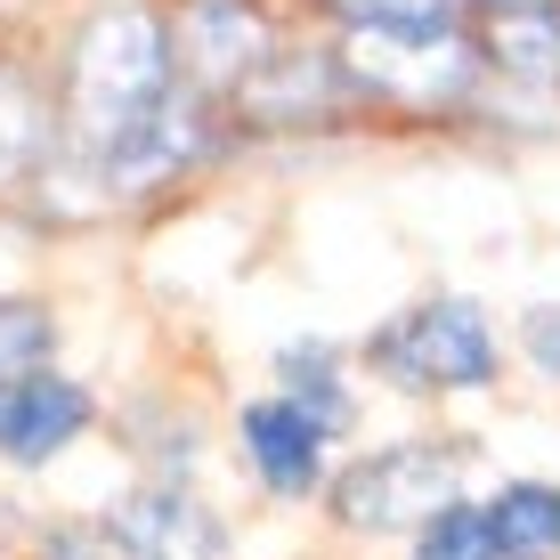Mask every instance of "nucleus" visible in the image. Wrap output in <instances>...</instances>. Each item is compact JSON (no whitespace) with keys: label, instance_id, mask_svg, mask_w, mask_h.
<instances>
[{"label":"nucleus","instance_id":"obj_1","mask_svg":"<svg viewBox=\"0 0 560 560\" xmlns=\"http://www.w3.org/2000/svg\"><path fill=\"white\" fill-rule=\"evenodd\" d=\"M171 90H179V49H171L163 16L154 9L90 16L73 57H66V106H57L73 163L106 179V163L171 106Z\"/></svg>","mask_w":560,"mask_h":560},{"label":"nucleus","instance_id":"obj_2","mask_svg":"<svg viewBox=\"0 0 560 560\" xmlns=\"http://www.w3.org/2000/svg\"><path fill=\"white\" fill-rule=\"evenodd\" d=\"M341 73L365 90V98H390V106H455L471 90V42L455 25L415 33V25H358Z\"/></svg>","mask_w":560,"mask_h":560},{"label":"nucleus","instance_id":"obj_3","mask_svg":"<svg viewBox=\"0 0 560 560\" xmlns=\"http://www.w3.org/2000/svg\"><path fill=\"white\" fill-rule=\"evenodd\" d=\"M374 365L398 390H479L495 374V334L471 301H431L374 341Z\"/></svg>","mask_w":560,"mask_h":560},{"label":"nucleus","instance_id":"obj_4","mask_svg":"<svg viewBox=\"0 0 560 560\" xmlns=\"http://www.w3.org/2000/svg\"><path fill=\"white\" fill-rule=\"evenodd\" d=\"M455 479H463L455 447H382L358 471H341L334 512L350 528H431L455 504Z\"/></svg>","mask_w":560,"mask_h":560},{"label":"nucleus","instance_id":"obj_5","mask_svg":"<svg viewBox=\"0 0 560 560\" xmlns=\"http://www.w3.org/2000/svg\"><path fill=\"white\" fill-rule=\"evenodd\" d=\"M82 422H90V390L42 365V374L0 390V455L9 463H49L66 439H82Z\"/></svg>","mask_w":560,"mask_h":560},{"label":"nucleus","instance_id":"obj_6","mask_svg":"<svg viewBox=\"0 0 560 560\" xmlns=\"http://www.w3.org/2000/svg\"><path fill=\"white\" fill-rule=\"evenodd\" d=\"M114 545L130 560H220V520L187 488H147L114 512Z\"/></svg>","mask_w":560,"mask_h":560},{"label":"nucleus","instance_id":"obj_7","mask_svg":"<svg viewBox=\"0 0 560 560\" xmlns=\"http://www.w3.org/2000/svg\"><path fill=\"white\" fill-rule=\"evenodd\" d=\"M244 455L277 495H308L325 471V422L301 415L293 398H260V407H244Z\"/></svg>","mask_w":560,"mask_h":560},{"label":"nucleus","instance_id":"obj_8","mask_svg":"<svg viewBox=\"0 0 560 560\" xmlns=\"http://www.w3.org/2000/svg\"><path fill=\"white\" fill-rule=\"evenodd\" d=\"M203 130H211L203 98L196 90H171V106L106 163V187H163V179H179V171L203 154Z\"/></svg>","mask_w":560,"mask_h":560},{"label":"nucleus","instance_id":"obj_9","mask_svg":"<svg viewBox=\"0 0 560 560\" xmlns=\"http://www.w3.org/2000/svg\"><path fill=\"white\" fill-rule=\"evenodd\" d=\"M187 49H196L203 82H236V90L268 66V33L253 0H187Z\"/></svg>","mask_w":560,"mask_h":560},{"label":"nucleus","instance_id":"obj_10","mask_svg":"<svg viewBox=\"0 0 560 560\" xmlns=\"http://www.w3.org/2000/svg\"><path fill=\"white\" fill-rule=\"evenodd\" d=\"M504 73H528V82H560V0H504L488 9V42Z\"/></svg>","mask_w":560,"mask_h":560},{"label":"nucleus","instance_id":"obj_11","mask_svg":"<svg viewBox=\"0 0 560 560\" xmlns=\"http://www.w3.org/2000/svg\"><path fill=\"white\" fill-rule=\"evenodd\" d=\"M341 82H350V73H341L334 57H268L253 82H244V106H253L260 122H301V114L334 106Z\"/></svg>","mask_w":560,"mask_h":560},{"label":"nucleus","instance_id":"obj_12","mask_svg":"<svg viewBox=\"0 0 560 560\" xmlns=\"http://www.w3.org/2000/svg\"><path fill=\"white\" fill-rule=\"evenodd\" d=\"M49 154V106L16 66H0V187L33 179V163Z\"/></svg>","mask_w":560,"mask_h":560},{"label":"nucleus","instance_id":"obj_13","mask_svg":"<svg viewBox=\"0 0 560 560\" xmlns=\"http://www.w3.org/2000/svg\"><path fill=\"white\" fill-rule=\"evenodd\" d=\"M488 536H495V552L504 560H536V552H552L560 545V488H504L488 504Z\"/></svg>","mask_w":560,"mask_h":560},{"label":"nucleus","instance_id":"obj_14","mask_svg":"<svg viewBox=\"0 0 560 560\" xmlns=\"http://www.w3.org/2000/svg\"><path fill=\"white\" fill-rule=\"evenodd\" d=\"M49 341H57L49 308L0 301V390H9V382H25V374H42V365H49Z\"/></svg>","mask_w":560,"mask_h":560},{"label":"nucleus","instance_id":"obj_15","mask_svg":"<svg viewBox=\"0 0 560 560\" xmlns=\"http://www.w3.org/2000/svg\"><path fill=\"white\" fill-rule=\"evenodd\" d=\"M415 560H504V552H495L488 512H479V504H447V512L431 520V528H422Z\"/></svg>","mask_w":560,"mask_h":560},{"label":"nucleus","instance_id":"obj_16","mask_svg":"<svg viewBox=\"0 0 560 560\" xmlns=\"http://www.w3.org/2000/svg\"><path fill=\"white\" fill-rule=\"evenodd\" d=\"M284 382H293L301 415H317L325 431L341 422V382H334V358H325V350H284Z\"/></svg>","mask_w":560,"mask_h":560},{"label":"nucleus","instance_id":"obj_17","mask_svg":"<svg viewBox=\"0 0 560 560\" xmlns=\"http://www.w3.org/2000/svg\"><path fill=\"white\" fill-rule=\"evenodd\" d=\"M358 25H415V33H439L455 25V0H341Z\"/></svg>","mask_w":560,"mask_h":560},{"label":"nucleus","instance_id":"obj_18","mask_svg":"<svg viewBox=\"0 0 560 560\" xmlns=\"http://www.w3.org/2000/svg\"><path fill=\"white\" fill-rule=\"evenodd\" d=\"M42 560H130V552L114 545V528H49Z\"/></svg>","mask_w":560,"mask_h":560},{"label":"nucleus","instance_id":"obj_19","mask_svg":"<svg viewBox=\"0 0 560 560\" xmlns=\"http://www.w3.org/2000/svg\"><path fill=\"white\" fill-rule=\"evenodd\" d=\"M528 358L545 365V374H560V308H536L528 317Z\"/></svg>","mask_w":560,"mask_h":560},{"label":"nucleus","instance_id":"obj_20","mask_svg":"<svg viewBox=\"0 0 560 560\" xmlns=\"http://www.w3.org/2000/svg\"><path fill=\"white\" fill-rule=\"evenodd\" d=\"M495 9H504V0H495Z\"/></svg>","mask_w":560,"mask_h":560}]
</instances>
